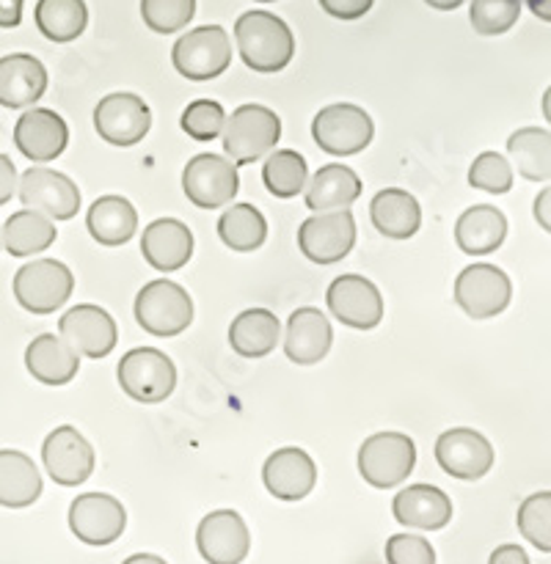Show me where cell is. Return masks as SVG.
I'll list each match as a JSON object with an SVG mask.
<instances>
[{"instance_id":"ac0fdd59","label":"cell","mask_w":551,"mask_h":564,"mask_svg":"<svg viewBox=\"0 0 551 564\" xmlns=\"http://www.w3.org/2000/svg\"><path fill=\"white\" fill-rule=\"evenodd\" d=\"M42 463L55 485L77 488V485H83L94 474L97 455H94L91 444L75 427L64 424V427H55L44 438Z\"/></svg>"},{"instance_id":"8fae6325","label":"cell","mask_w":551,"mask_h":564,"mask_svg":"<svg viewBox=\"0 0 551 564\" xmlns=\"http://www.w3.org/2000/svg\"><path fill=\"white\" fill-rule=\"evenodd\" d=\"M510 275L496 264H468L455 279V303L472 319H490L510 306Z\"/></svg>"},{"instance_id":"d6986e66","label":"cell","mask_w":551,"mask_h":564,"mask_svg":"<svg viewBox=\"0 0 551 564\" xmlns=\"http://www.w3.org/2000/svg\"><path fill=\"white\" fill-rule=\"evenodd\" d=\"M196 549L207 564H240L251 551V534L235 510H215L196 529Z\"/></svg>"},{"instance_id":"836d02e7","label":"cell","mask_w":551,"mask_h":564,"mask_svg":"<svg viewBox=\"0 0 551 564\" xmlns=\"http://www.w3.org/2000/svg\"><path fill=\"white\" fill-rule=\"evenodd\" d=\"M507 152L518 174L527 182H549L551 176V132L545 127H521L507 138Z\"/></svg>"},{"instance_id":"83f0119b","label":"cell","mask_w":551,"mask_h":564,"mask_svg":"<svg viewBox=\"0 0 551 564\" xmlns=\"http://www.w3.org/2000/svg\"><path fill=\"white\" fill-rule=\"evenodd\" d=\"M507 237V218L490 204H474L457 218L455 242L468 257H485L496 251Z\"/></svg>"},{"instance_id":"f546056e","label":"cell","mask_w":551,"mask_h":564,"mask_svg":"<svg viewBox=\"0 0 551 564\" xmlns=\"http://www.w3.org/2000/svg\"><path fill=\"white\" fill-rule=\"evenodd\" d=\"M42 496V474L36 463L17 449H0V507L25 510Z\"/></svg>"},{"instance_id":"4dcf8cb0","label":"cell","mask_w":551,"mask_h":564,"mask_svg":"<svg viewBox=\"0 0 551 564\" xmlns=\"http://www.w3.org/2000/svg\"><path fill=\"white\" fill-rule=\"evenodd\" d=\"M281 339V323L268 308H246L229 325V345L240 358H264Z\"/></svg>"},{"instance_id":"277c9868","label":"cell","mask_w":551,"mask_h":564,"mask_svg":"<svg viewBox=\"0 0 551 564\" xmlns=\"http://www.w3.org/2000/svg\"><path fill=\"white\" fill-rule=\"evenodd\" d=\"M136 319L147 334L171 339L193 323V301L174 281H149L136 297Z\"/></svg>"},{"instance_id":"f907efd6","label":"cell","mask_w":551,"mask_h":564,"mask_svg":"<svg viewBox=\"0 0 551 564\" xmlns=\"http://www.w3.org/2000/svg\"><path fill=\"white\" fill-rule=\"evenodd\" d=\"M121 564H169V562H165L163 556H154V554H132Z\"/></svg>"},{"instance_id":"ee69618b","label":"cell","mask_w":551,"mask_h":564,"mask_svg":"<svg viewBox=\"0 0 551 564\" xmlns=\"http://www.w3.org/2000/svg\"><path fill=\"white\" fill-rule=\"evenodd\" d=\"M375 0H320L325 14L336 17V20H358L372 9Z\"/></svg>"},{"instance_id":"7402d4cb","label":"cell","mask_w":551,"mask_h":564,"mask_svg":"<svg viewBox=\"0 0 551 564\" xmlns=\"http://www.w3.org/2000/svg\"><path fill=\"white\" fill-rule=\"evenodd\" d=\"M395 521L419 532H439L452 521V501L435 485H408L391 501Z\"/></svg>"},{"instance_id":"ba28073f","label":"cell","mask_w":551,"mask_h":564,"mask_svg":"<svg viewBox=\"0 0 551 564\" xmlns=\"http://www.w3.org/2000/svg\"><path fill=\"white\" fill-rule=\"evenodd\" d=\"M75 275L64 262L33 259L14 273V297L25 312L53 314L69 301Z\"/></svg>"},{"instance_id":"e0dca14e","label":"cell","mask_w":551,"mask_h":564,"mask_svg":"<svg viewBox=\"0 0 551 564\" xmlns=\"http://www.w3.org/2000/svg\"><path fill=\"white\" fill-rule=\"evenodd\" d=\"M435 460H439L441 471L450 474V477L474 482L494 468L496 455L488 438L479 435L477 430L452 427L435 441Z\"/></svg>"},{"instance_id":"9c48e42d","label":"cell","mask_w":551,"mask_h":564,"mask_svg":"<svg viewBox=\"0 0 551 564\" xmlns=\"http://www.w3.org/2000/svg\"><path fill=\"white\" fill-rule=\"evenodd\" d=\"M356 246V218L350 209L314 213L298 226V248L314 264H336Z\"/></svg>"},{"instance_id":"44dd1931","label":"cell","mask_w":551,"mask_h":564,"mask_svg":"<svg viewBox=\"0 0 551 564\" xmlns=\"http://www.w3.org/2000/svg\"><path fill=\"white\" fill-rule=\"evenodd\" d=\"M69 143V127L55 110L31 108L17 119L14 147L33 163H50Z\"/></svg>"},{"instance_id":"7bdbcfd3","label":"cell","mask_w":551,"mask_h":564,"mask_svg":"<svg viewBox=\"0 0 551 564\" xmlns=\"http://www.w3.org/2000/svg\"><path fill=\"white\" fill-rule=\"evenodd\" d=\"M389 564H435V549L422 534H395L386 540Z\"/></svg>"},{"instance_id":"e575fe53","label":"cell","mask_w":551,"mask_h":564,"mask_svg":"<svg viewBox=\"0 0 551 564\" xmlns=\"http://www.w3.org/2000/svg\"><path fill=\"white\" fill-rule=\"evenodd\" d=\"M218 235L226 248L251 253L268 240V220L253 204H231L218 220Z\"/></svg>"},{"instance_id":"ab89813d","label":"cell","mask_w":551,"mask_h":564,"mask_svg":"<svg viewBox=\"0 0 551 564\" xmlns=\"http://www.w3.org/2000/svg\"><path fill=\"white\" fill-rule=\"evenodd\" d=\"M226 124V110L224 105L215 102V99H196V102L187 105L182 110L180 127L187 132V138L193 141H215L220 138Z\"/></svg>"},{"instance_id":"d590c367","label":"cell","mask_w":551,"mask_h":564,"mask_svg":"<svg viewBox=\"0 0 551 564\" xmlns=\"http://www.w3.org/2000/svg\"><path fill=\"white\" fill-rule=\"evenodd\" d=\"M33 17L42 36L58 44L75 42L88 25V9L83 0H39Z\"/></svg>"},{"instance_id":"c3c4849f","label":"cell","mask_w":551,"mask_h":564,"mask_svg":"<svg viewBox=\"0 0 551 564\" xmlns=\"http://www.w3.org/2000/svg\"><path fill=\"white\" fill-rule=\"evenodd\" d=\"M549 204H551V191H549V187H543V191H540V196L534 198V218H538L540 229H543V231L551 229Z\"/></svg>"},{"instance_id":"6da1fadb","label":"cell","mask_w":551,"mask_h":564,"mask_svg":"<svg viewBox=\"0 0 551 564\" xmlns=\"http://www.w3.org/2000/svg\"><path fill=\"white\" fill-rule=\"evenodd\" d=\"M235 39L242 64L262 75L281 72L295 55V36L290 25L270 11H246L237 17Z\"/></svg>"},{"instance_id":"bcb514c9","label":"cell","mask_w":551,"mask_h":564,"mask_svg":"<svg viewBox=\"0 0 551 564\" xmlns=\"http://www.w3.org/2000/svg\"><path fill=\"white\" fill-rule=\"evenodd\" d=\"M488 564H529V556L521 545L507 543V545H499V549L490 554Z\"/></svg>"},{"instance_id":"52a82bcc","label":"cell","mask_w":551,"mask_h":564,"mask_svg":"<svg viewBox=\"0 0 551 564\" xmlns=\"http://www.w3.org/2000/svg\"><path fill=\"white\" fill-rule=\"evenodd\" d=\"M375 124L358 105L336 102L320 110L312 121V138L331 158H350L372 143Z\"/></svg>"},{"instance_id":"60d3db41","label":"cell","mask_w":551,"mask_h":564,"mask_svg":"<svg viewBox=\"0 0 551 564\" xmlns=\"http://www.w3.org/2000/svg\"><path fill=\"white\" fill-rule=\"evenodd\" d=\"M196 14V0H141V17L154 33H176Z\"/></svg>"},{"instance_id":"74e56055","label":"cell","mask_w":551,"mask_h":564,"mask_svg":"<svg viewBox=\"0 0 551 564\" xmlns=\"http://www.w3.org/2000/svg\"><path fill=\"white\" fill-rule=\"evenodd\" d=\"M518 532L540 551V554H551V494L540 490V494L529 496L518 507Z\"/></svg>"},{"instance_id":"3957f363","label":"cell","mask_w":551,"mask_h":564,"mask_svg":"<svg viewBox=\"0 0 551 564\" xmlns=\"http://www.w3.org/2000/svg\"><path fill=\"white\" fill-rule=\"evenodd\" d=\"M417 466V444L406 433L369 435L358 449V474L375 490H391L406 482Z\"/></svg>"},{"instance_id":"8d00e7d4","label":"cell","mask_w":551,"mask_h":564,"mask_svg":"<svg viewBox=\"0 0 551 564\" xmlns=\"http://www.w3.org/2000/svg\"><path fill=\"white\" fill-rule=\"evenodd\" d=\"M306 160H303V154L292 152V149H276L262 165V182L276 198H295L306 187Z\"/></svg>"},{"instance_id":"7dc6e473","label":"cell","mask_w":551,"mask_h":564,"mask_svg":"<svg viewBox=\"0 0 551 564\" xmlns=\"http://www.w3.org/2000/svg\"><path fill=\"white\" fill-rule=\"evenodd\" d=\"M22 22V0H0V28H17Z\"/></svg>"},{"instance_id":"1f68e13d","label":"cell","mask_w":551,"mask_h":564,"mask_svg":"<svg viewBox=\"0 0 551 564\" xmlns=\"http://www.w3.org/2000/svg\"><path fill=\"white\" fill-rule=\"evenodd\" d=\"M86 226L99 246L119 248L136 235L138 213L125 196H99L88 209Z\"/></svg>"},{"instance_id":"30bf717a","label":"cell","mask_w":551,"mask_h":564,"mask_svg":"<svg viewBox=\"0 0 551 564\" xmlns=\"http://www.w3.org/2000/svg\"><path fill=\"white\" fill-rule=\"evenodd\" d=\"M17 196L25 209H36L50 220H69L80 209V187L66 174L33 165L17 180Z\"/></svg>"},{"instance_id":"7a4b0ae2","label":"cell","mask_w":551,"mask_h":564,"mask_svg":"<svg viewBox=\"0 0 551 564\" xmlns=\"http://www.w3.org/2000/svg\"><path fill=\"white\" fill-rule=\"evenodd\" d=\"M220 138L226 158L235 165H248L273 152L281 138V119L264 105H240L235 113L226 116Z\"/></svg>"},{"instance_id":"f1b7e54d","label":"cell","mask_w":551,"mask_h":564,"mask_svg":"<svg viewBox=\"0 0 551 564\" xmlns=\"http://www.w3.org/2000/svg\"><path fill=\"white\" fill-rule=\"evenodd\" d=\"M372 226L389 240H408L422 226V207L417 198L400 187H386L369 204Z\"/></svg>"},{"instance_id":"8992f818","label":"cell","mask_w":551,"mask_h":564,"mask_svg":"<svg viewBox=\"0 0 551 564\" xmlns=\"http://www.w3.org/2000/svg\"><path fill=\"white\" fill-rule=\"evenodd\" d=\"M171 64L187 80H215L231 64V42L220 25H202L176 39Z\"/></svg>"},{"instance_id":"2e32d148","label":"cell","mask_w":551,"mask_h":564,"mask_svg":"<svg viewBox=\"0 0 551 564\" xmlns=\"http://www.w3.org/2000/svg\"><path fill=\"white\" fill-rule=\"evenodd\" d=\"M325 303H328V312L347 328L372 330L383 319V297H380L378 286L356 273L331 281Z\"/></svg>"},{"instance_id":"9a60e30c","label":"cell","mask_w":551,"mask_h":564,"mask_svg":"<svg viewBox=\"0 0 551 564\" xmlns=\"http://www.w3.org/2000/svg\"><path fill=\"white\" fill-rule=\"evenodd\" d=\"M69 529L80 543L102 549L127 529V510L108 494H83L69 505Z\"/></svg>"},{"instance_id":"7c38bea8","label":"cell","mask_w":551,"mask_h":564,"mask_svg":"<svg viewBox=\"0 0 551 564\" xmlns=\"http://www.w3.org/2000/svg\"><path fill=\"white\" fill-rule=\"evenodd\" d=\"M182 191L202 209L224 207L240 191L237 165L220 154H196L182 171Z\"/></svg>"},{"instance_id":"4fadbf2b","label":"cell","mask_w":551,"mask_h":564,"mask_svg":"<svg viewBox=\"0 0 551 564\" xmlns=\"http://www.w3.org/2000/svg\"><path fill=\"white\" fill-rule=\"evenodd\" d=\"M94 127H97L99 138L114 147H136L152 127V110L138 94L116 91L97 102Z\"/></svg>"},{"instance_id":"681fc988","label":"cell","mask_w":551,"mask_h":564,"mask_svg":"<svg viewBox=\"0 0 551 564\" xmlns=\"http://www.w3.org/2000/svg\"><path fill=\"white\" fill-rule=\"evenodd\" d=\"M527 6L532 9V14L540 17L543 22L551 20V0H527Z\"/></svg>"},{"instance_id":"816d5d0a","label":"cell","mask_w":551,"mask_h":564,"mask_svg":"<svg viewBox=\"0 0 551 564\" xmlns=\"http://www.w3.org/2000/svg\"><path fill=\"white\" fill-rule=\"evenodd\" d=\"M430 9H439V11H455L457 6H463V0H424Z\"/></svg>"},{"instance_id":"f6af8a7d","label":"cell","mask_w":551,"mask_h":564,"mask_svg":"<svg viewBox=\"0 0 551 564\" xmlns=\"http://www.w3.org/2000/svg\"><path fill=\"white\" fill-rule=\"evenodd\" d=\"M17 193V169L11 163V158L0 154V207L11 202V196Z\"/></svg>"},{"instance_id":"4316f807","label":"cell","mask_w":551,"mask_h":564,"mask_svg":"<svg viewBox=\"0 0 551 564\" xmlns=\"http://www.w3.org/2000/svg\"><path fill=\"white\" fill-rule=\"evenodd\" d=\"M25 367L44 386H66L80 369V356L61 336L42 334L28 345Z\"/></svg>"},{"instance_id":"5b68a950","label":"cell","mask_w":551,"mask_h":564,"mask_svg":"<svg viewBox=\"0 0 551 564\" xmlns=\"http://www.w3.org/2000/svg\"><path fill=\"white\" fill-rule=\"evenodd\" d=\"M116 378H119L121 391L143 405L163 402L176 389L174 361L158 347H136V350L125 352L119 369H116Z\"/></svg>"},{"instance_id":"f35d334b","label":"cell","mask_w":551,"mask_h":564,"mask_svg":"<svg viewBox=\"0 0 551 564\" xmlns=\"http://www.w3.org/2000/svg\"><path fill=\"white\" fill-rule=\"evenodd\" d=\"M468 17L479 36H501L521 17V0H472Z\"/></svg>"},{"instance_id":"d4e9b609","label":"cell","mask_w":551,"mask_h":564,"mask_svg":"<svg viewBox=\"0 0 551 564\" xmlns=\"http://www.w3.org/2000/svg\"><path fill=\"white\" fill-rule=\"evenodd\" d=\"M47 69L28 53H11L0 58V105L3 108H31L47 91Z\"/></svg>"},{"instance_id":"f5cc1de1","label":"cell","mask_w":551,"mask_h":564,"mask_svg":"<svg viewBox=\"0 0 551 564\" xmlns=\"http://www.w3.org/2000/svg\"><path fill=\"white\" fill-rule=\"evenodd\" d=\"M257 3H273V0H257Z\"/></svg>"},{"instance_id":"ffe728a7","label":"cell","mask_w":551,"mask_h":564,"mask_svg":"<svg viewBox=\"0 0 551 564\" xmlns=\"http://www.w3.org/2000/svg\"><path fill=\"white\" fill-rule=\"evenodd\" d=\"M262 482L268 494L279 501H301L317 485V466L298 446L276 449L262 466Z\"/></svg>"},{"instance_id":"cb8c5ba5","label":"cell","mask_w":551,"mask_h":564,"mask_svg":"<svg viewBox=\"0 0 551 564\" xmlns=\"http://www.w3.org/2000/svg\"><path fill=\"white\" fill-rule=\"evenodd\" d=\"M141 253L160 273H174L185 268L193 257V235L182 220L158 218L143 229Z\"/></svg>"},{"instance_id":"5bb4252c","label":"cell","mask_w":551,"mask_h":564,"mask_svg":"<svg viewBox=\"0 0 551 564\" xmlns=\"http://www.w3.org/2000/svg\"><path fill=\"white\" fill-rule=\"evenodd\" d=\"M58 336L77 356L99 361V358L114 352L116 341H119V328H116V319L102 306L80 303V306L61 314Z\"/></svg>"},{"instance_id":"603a6c76","label":"cell","mask_w":551,"mask_h":564,"mask_svg":"<svg viewBox=\"0 0 551 564\" xmlns=\"http://www.w3.org/2000/svg\"><path fill=\"white\" fill-rule=\"evenodd\" d=\"M334 330H331L328 317L320 308L303 306L290 314L284 334V352L298 367H312L320 364L331 350Z\"/></svg>"},{"instance_id":"d6a6232c","label":"cell","mask_w":551,"mask_h":564,"mask_svg":"<svg viewBox=\"0 0 551 564\" xmlns=\"http://www.w3.org/2000/svg\"><path fill=\"white\" fill-rule=\"evenodd\" d=\"M58 237V229L50 218H44L36 209H20V213L11 215L3 226V237L0 242L11 257H33V253L47 251L50 246Z\"/></svg>"},{"instance_id":"b9f144b4","label":"cell","mask_w":551,"mask_h":564,"mask_svg":"<svg viewBox=\"0 0 551 564\" xmlns=\"http://www.w3.org/2000/svg\"><path fill=\"white\" fill-rule=\"evenodd\" d=\"M468 185L501 196L512 187V165L499 152H483L468 169Z\"/></svg>"},{"instance_id":"484cf974","label":"cell","mask_w":551,"mask_h":564,"mask_svg":"<svg viewBox=\"0 0 551 564\" xmlns=\"http://www.w3.org/2000/svg\"><path fill=\"white\" fill-rule=\"evenodd\" d=\"M361 196V180L353 169L342 163H328L317 169L303 187V202L312 213H331V209H350V204Z\"/></svg>"}]
</instances>
